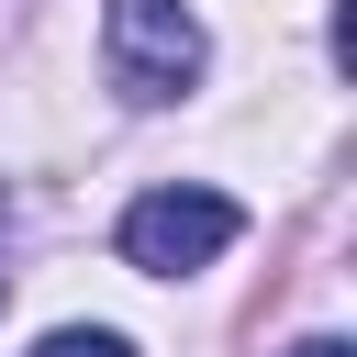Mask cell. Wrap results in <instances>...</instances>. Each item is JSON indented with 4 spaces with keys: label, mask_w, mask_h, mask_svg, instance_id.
Here are the masks:
<instances>
[{
    "label": "cell",
    "mask_w": 357,
    "mask_h": 357,
    "mask_svg": "<svg viewBox=\"0 0 357 357\" xmlns=\"http://www.w3.org/2000/svg\"><path fill=\"white\" fill-rule=\"evenodd\" d=\"M234 234H245V212H234L223 190H145V201L123 212V268L190 279V268H212Z\"/></svg>",
    "instance_id": "cell-1"
},
{
    "label": "cell",
    "mask_w": 357,
    "mask_h": 357,
    "mask_svg": "<svg viewBox=\"0 0 357 357\" xmlns=\"http://www.w3.org/2000/svg\"><path fill=\"white\" fill-rule=\"evenodd\" d=\"M100 45H112L123 100H178V89L201 78V22H190V0H100Z\"/></svg>",
    "instance_id": "cell-2"
},
{
    "label": "cell",
    "mask_w": 357,
    "mask_h": 357,
    "mask_svg": "<svg viewBox=\"0 0 357 357\" xmlns=\"http://www.w3.org/2000/svg\"><path fill=\"white\" fill-rule=\"evenodd\" d=\"M33 357H134V346H123L112 324H56V335H45Z\"/></svg>",
    "instance_id": "cell-3"
},
{
    "label": "cell",
    "mask_w": 357,
    "mask_h": 357,
    "mask_svg": "<svg viewBox=\"0 0 357 357\" xmlns=\"http://www.w3.org/2000/svg\"><path fill=\"white\" fill-rule=\"evenodd\" d=\"M290 357H346V346H335V335H312V346H290Z\"/></svg>",
    "instance_id": "cell-4"
}]
</instances>
